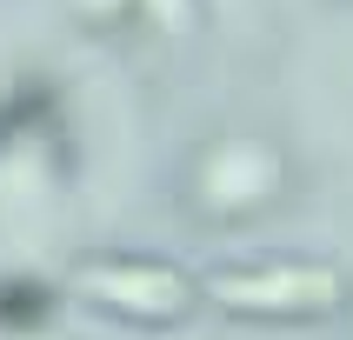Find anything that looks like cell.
Segmentation results:
<instances>
[{"label": "cell", "instance_id": "7a4b0ae2", "mask_svg": "<svg viewBox=\"0 0 353 340\" xmlns=\"http://www.w3.org/2000/svg\"><path fill=\"white\" fill-rule=\"evenodd\" d=\"M47 314H54V294H47L34 274H7L0 280V327H7V334H34Z\"/></svg>", "mask_w": 353, "mask_h": 340}, {"label": "cell", "instance_id": "3957f363", "mask_svg": "<svg viewBox=\"0 0 353 340\" xmlns=\"http://www.w3.org/2000/svg\"><path fill=\"white\" fill-rule=\"evenodd\" d=\"M154 287H160V294H187V280H180L174 267H160V260H154V267H140V260H134V267H114V274H100V294L114 300V307H140Z\"/></svg>", "mask_w": 353, "mask_h": 340}, {"label": "cell", "instance_id": "277c9868", "mask_svg": "<svg viewBox=\"0 0 353 340\" xmlns=\"http://www.w3.org/2000/svg\"><path fill=\"white\" fill-rule=\"evenodd\" d=\"M47 114H54V87H47V80H27V87H14V94L0 100V154H7V140H20L27 127H40Z\"/></svg>", "mask_w": 353, "mask_h": 340}, {"label": "cell", "instance_id": "6da1fadb", "mask_svg": "<svg viewBox=\"0 0 353 340\" xmlns=\"http://www.w3.org/2000/svg\"><path fill=\"white\" fill-rule=\"evenodd\" d=\"M207 287L227 307H254V314H280V320L334 314L340 294H347L334 267H254V274H214Z\"/></svg>", "mask_w": 353, "mask_h": 340}]
</instances>
